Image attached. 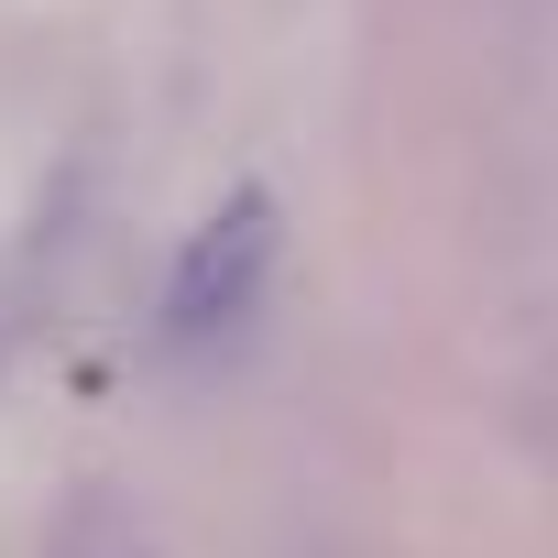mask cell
Masks as SVG:
<instances>
[{
  "instance_id": "1",
  "label": "cell",
  "mask_w": 558,
  "mask_h": 558,
  "mask_svg": "<svg viewBox=\"0 0 558 558\" xmlns=\"http://www.w3.org/2000/svg\"><path fill=\"white\" fill-rule=\"evenodd\" d=\"M274 241H286L274 197H263V186H230V197H219V208L186 230V252L165 263V307H154L165 351H208V340H230V329L263 307Z\"/></svg>"
}]
</instances>
